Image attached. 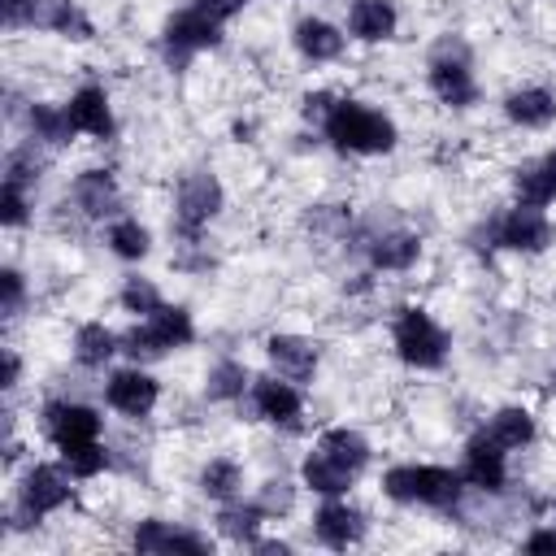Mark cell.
<instances>
[{
  "mask_svg": "<svg viewBox=\"0 0 556 556\" xmlns=\"http://www.w3.org/2000/svg\"><path fill=\"white\" fill-rule=\"evenodd\" d=\"M65 113H70V126L87 139H113V104H109V91L100 83H83L70 100H65Z\"/></svg>",
  "mask_w": 556,
  "mask_h": 556,
  "instance_id": "9a60e30c",
  "label": "cell"
},
{
  "mask_svg": "<svg viewBox=\"0 0 556 556\" xmlns=\"http://www.w3.org/2000/svg\"><path fill=\"white\" fill-rule=\"evenodd\" d=\"M552 517H556V500H552Z\"/></svg>",
  "mask_w": 556,
  "mask_h": 556,
  "instance_id": "ee69618b",
  "label": "cell"
},
{
  "mask_svg": "<svg viewBox=\"0 0 556 556\" xmlns=\"http://www.w3.org/2000/svg\"><path fill=\"white\" fill-rule=\"evenodd\" d=\"M395 26H400L395 0H352L348 9V35L361 43H382L395 35Z\"/></svg>",
  "mask_w": 556,
  "mask_h": 556,
  "instance_id": "ffe728a7",
  "label": "cell"
},
{
  "mask_svg": "<svg viewBox=\"0 0 556 556\" xmlns=\"http://www.w3.org/2000/svg\"><path fill=\"white\" fill-rule=\"evenodd\" d=\"M39 26H48L52 35H61V39H70V43H87V39L96 35V26H91V17L78 9V0H43Z\"/></svg>",
  "mask_w": 556,
  "mask_h": 556,
  "instance_id": "f1b7e54d",
  "label": "cell"
},
{
  "mask_svg": "<svg viewBox=\"0 0 556 556\" xmlns=\"http://www.w3.org/2000/svg\"><path fill=\"white\" fill-rule=\"evenodd\" d=\"M70 195H74V208L83 217H113L122 208V191H117V178L109 169H83L74 182H70Z\"/></svg>",
  "mask_w": 556,
  "mask_h": 556,
  "instance_id": "ac0fdd59",
  "label": "cell"
},
{
  "mask_svg": "<svg viewBox=\"0 0 556 556\" xmlns=\"http://www.w3.org/2000/svg\"><path fill=\"white\" fill-rule=\"evenodd\" d=\"M317 447L326 452V456H334L339 465H348L352 473H361L365 465H369V439L361 434V430H352V426H326L321 434H317Z\"/></svg>",
  "mask_w": 556,
  "mask_h": 556,
  "instance_id": "83f0119b",
  "label": "cell"
},
{
  "mask_svg": "<svg viewBox=\"0 0 556 556\" xmlns=\"http://www.w3.org/2000/svg\"><path fill=\"white\" fill-rule=\"evenodd\" d=\"M104 239H109V252L122 261H143L152 252V230L139 217H117Z\"/></svg>",
  "mask_w": 556,
  "mask_h": 556,
  "instance_id": "1f68e13d",
  "label": "cell"
},
{
  "mask_svg": "<svg viewBox=\"0 0 556 556\" xmlns=\"http://www.w3.org/2000/svg\"><path fill=\"white\" fill-rule=\"evenodd\" d=\"M426 83H430L434 100L447 104V109H469V104L478 100V83H473V74H469V56H465V48L439 43V52L430 56Z\"/></svg>",
  "mask_w": 556,
  "mask_h": 556,
  "instance_id": "ba28073f",
  "label": "cell"
},
{
  "mask_svg": "<svg viewBox=\"0 0 556 556\" xmlns=\"http://www.w3.org/2000/svg\"><path fill=\"white\" fill-rule=\"evenodd\" d=\"M334 100H339V96H330V91H308V96H304V104H300V113H304L308 122H317V126H321V122L330 117Z\"/></svg>",
  "mask_w": 556,
  "mask_h": 556,
  "instance_id": "f35d334b",
  "label": "cell"
},
{
  "mask_svg": "<svg viewBox=\"0 0 556 556\" xmlns=\"http://www.w3.org/2000/svg\"><path fill=\"white\" fill-rule=\"evenodd\" d=\"M117 304H122L130 317H148V313H156L165 300H161V291H156V282H152V278L130 274V278L122 282V291H117Z\"/></svg>",
  "mask_w": 556,
  "mask_h": 556,
  "instance_id": "e575fe53",
  "label": "cell"
},
{
  "mask_svg": "<svg viewBox=\"0 0 556 556\" xmlns=\"http://www.w3.org/2000/svg\"><path fill=\"white\" fill-rule=\"evenodd\" d=\"M43 17V0H0V22L4 30H22Z\"/></svg>",
  "mask_w": 556,
  "mask_h": 556,
  "instance_id": "8d00e7d4",
  "label": "cell"
},
{
  "mask_svg": "<svg viewBox=\"0 0 556 556\" xmlns=\"http://www.w3.org/2000/svg\"><path fill=\"white\" fill-rule=\"evenodd\" d=\"M300 482H304L313 495H326V500H334V495H348V491H352L356 473H352L348 465H339L334 456H326L321 447H313V452L300 460Z\"/></svg>",
  "mask_w": 556,
  "mask_h": 556,
  "instance_id": "7402d4cb",
  "label": "cell"
},
{
  "mask_svg": "<svg viewBox=\"0 0 556 556\" xmlns=\"http://www.w3.org/2000/svg\"><path fill=\"white\" fill-rule=\"evenodd\" d=\"M313 539L326 543V547H334V552L356 547V543L365 539V513L352 508L343 495H334V500H326V504L313 513Z\"/></svg>",
  "mask_w": 556,
  "mask_h": 556,
  "instance_id": "5bb4252c",
  "label": "cell"
},
{
  "mask_svg": "<svg viewBox=\"0 0 556 556\" xmlns=\"http://www.w3.org/2000/svg\"><path fill=\"white\" fill-rule=\"evenodd\" d=\"M39 426H43L48 443L61 452V447H74V443H91V439H100L104 417H100L91 404H78V400H48V404H43V413H39Z\"/></svg>",
  "mask_w": 556,
  "mask_h": 556,
  "instance_id": "9c48e42d",
  "label": "cell"
},
{
  "mask_svg": "<svg viewBox=\"0 0 556 556\" xmlns=\"http://www.w3.org/2000/svg\"><path fill=\"white\" fill-rule=\"evenodd\" d=\"M261 521H265V508L261 504H235V500H226V508L217 513V534L222 539H230V543H256L261 539Z\"/></svg>",
  "mask_w": 556,
  "mask_h": 556,
  "instance_id": "f546056e",
  "label": "cell"
},
{
  "mask_svg": "<svg viewBox=\"0 0 556 556\" xmlns=\"http://www.w3.org/2000/svg\"><path fill=\"white\" fill-rule=\"evenodd\" d=\"M161 400V382L139 369V365H126V369H113L109 382H104V404L130 421H143Z\"/></svg>",
  "mask_w": 556,
  "mask_h": 556,
  "instance_id": "8fae6325",
  "label": "cell"
},
{
  "mask_svg": "<svg viewBox=\"0 0 556 556\" xmlns=\"http://www.w3.org/2000/svg\"><path fill=\"white\" fill-rule=\"evenodd\" d=\"M265 356H269L274 374H282V378H291V382H313L317 361H321L317 343L304 339V334H291V330L269 334V339H265Z\"/></svg>",
  "mask_w": 556,
  "mask_h": 556,
  "instance_id": "2e32d148",
  "label": "cell"
},
{
  "mask_svg": "<svg viewBox=\"0 0 556 556\" xmlns=\"http://www.w3.org/2000/svg\"><path fill=\"white\" fill-rule=\"evenodd\" d=\"M526 552H556V526H543V530H534L526 543H521Z\"/></svg>",
  "mask_w": 556,
  "mask_h": 556,
  "instance_id": "7bdbcfd3",
  "label": "cell"
},
{
  "mask_svg": "<svg viewBox=\"0 0 556 556\" xmlns=\"http://www.w3.org/2000/svg\"><path fill=\"white\" fill-rule=\"evenodd\" d=\"M222 204H226V191H222L217 174H208V169L187 174L174 191V230L182 235V243H200V235L222 213Z\"/></svg>",
  "mask_w": 556,
  "mask_h": 556,
  "instance_id": "5b68a950",
  "label": "cell"
},
{
  "mask_svg": "<svg viewBox=\"0 0 556 556\" xmlns=\"http://www.w3.org/2000/svg\"><path fill=\"white\" fill-rule=\"evenodd\" d=\"M248 395H252V408L265 417V421H274V426H300V417H304V395H300V387L291 382V378H282V374H265V378H252V387H248Z\"/></svg>",
  "mask_w": 556,
  "mask_h": 556,
  "instance_id": "4fadbf2b",
  "label": "cell"
},
{
  "mask_svg": "<svg viewBox=\"0 0 556 556\" xmlns=\"http://www.w3.org/2000/svg\"><path fill=\"white\" fill-rule=\"evenodd\" d=\"M70 469L65 465H30L17 482V513L26 521H39V517H52L61 513L70 500H74V486H70Z\"/></svg>",
  "mask_w": 556,
  "mask_h": 556,
  "instance_id": "52a82bcc",
  "label": "cell"
},
{
  "mask_svg": "<svg viewBox=\"0 0 556 556\" xmlns=\"http://www.w3.org/2000/svg\"><path fill=\"white\" fill-rule=\"evenodd\" d=\"M513 191H517V204H539L547 208L556 200V148L547 156H539L534 165H521L513 174Z\"/></svg>",
  "mask_w": 556,
  "mask_h": 556,
  "instance_id": "484cf974",
  "label": "cell"
},
{
  "mask_svg": "<svg viewBox=\"0 0 556 556\" xmlns=\"http://www.w3.org/2000/svg\"><path fill=\"white\" fill-rule=\"evenodd\" d=\"M460 478H465L473 491H482V495H500V491H504V482H508V452H504L486 430H482V434H473V439L465 443Z\"/></svg>",
  "mask_w": 556,
  "mask_h": 556,
  "instance_id": "7c38bea8",
  "label": "cell"
},
{
  "mask_svg": "<svg viewBox=\"0 0 556 556\" xmlns=\"http://www.w3.org/2000/svg\"><path fill=\"white\" fill-rule=\"evenodd\" d=\"M486 434H491L504 452H517V447H530V443L539 439V421H534V413H530L526 404H504V408L491 413Z\"/></svg>",
  "mask_w": 556,
  "mask_h": 556,
  "instance_id": "cb8c5ba5",
  "label": "cell"
},
{
  "mask_svg": "<svg viewBox=\"0 0 556 556\" xmlns=\"http://www.w3.org/2000/svg\"><path fill=\"white\" fill-rule=\"evenodd\" d=\"M291 43H295V52H300L304 61H313V65H326V61H339V56H343V30L330 26L326 17H300V22L291 26Z\"/></svg>",
  "mask_w": 556,
  "mask_h": 556,
  "instance_id": "d6986e66",
  "label": "cell"
},
{
  "mask_svg": "<svg viewBox=\"0 0 556 556\" xmlns=\"http://www.w3.org/2000/svg\"><path fill=\"white\" fill-rule=\"evenodd\" d=\"M504 117L517 126V130H543L556 122V91L552 87H539V83H526V87H513L504 96Z\"/></svg>",
  "mask_w": 556,
  "mask_h": 556,
  "instance_id": "e0dca14e",
  "label": "cell"
},
{
  "mask_svg": "<svg viewBox=\"0 0 556 556\" xmlns=\"http://www.w3.org/2000/svg\"><path fill=\"white\" fill-rule=\"evenodd\" d=\"M421 261V239L413 230H387L369 243V265L382 274H408Z\"/></svg>",
  "mask_w": 556,
  "mask_h": 556,
  "instance_id": "603a6c76",
  "label": "cell"
},
{
  "mask_svg": "<svg viewBox=\"0 0 556 556\" xmlns=\"http://www.w3.org/2000/svg\"><path fill=\"white\" fill-rule=\"evenodd\" d=\"M552 4H556V0H552Z\"/></svg>",
  "mask_w": 556,
  "mask_h": 556,
  "instance_id": "f6af8a7d",
  "label": "cell"
},
{
  "mask_svg": "<svg viewBox=\"0 0 556 556\" xmlns=\"http://www.w3.org/2000/svg\"><path fill=\"white\" fill-rule=\"evenodd\" d=\"M0 222L4 230H17L30 222V191L17 182H0Z\"/></svg>",
  "mask_w": 556,
  "mask_h": 556,
  "instance_id": "d590c367",
  "label": "cell"
},
{
  "mask_svg": "<svg viewBox=\"0 0 556 556\" xmlns=\"http://www.w3.org/2000/svg\"><path fill=\"white\" fill-rule=\"evenodd\" d=\"M130 547H135V552H191V556H200V552H208V539H200V534H191V530H178V526H169V521L148 517V521L135 526Z\"/></svg>",
  "mask_w": 556,
  "mask_h": 556,
  "instance_id": "44dd1931",
  "label": "cell"
},
{
  "mask_svg": "<svg viewBox=\"0 0 556 556\" xmlns=\"http://www.w3.org/2000/svg\"><path fill=\"white\" fill-rule=\"evenodd\" d=\"M61 465L74 473V478H100L109 469V447L100 439L91 443H74V447H61Z\"/></svg>",
  "mask_w": 556,
  "mask_h": 556,
  "instance_id": "836d02e7",
  "label": "cell"
},
{
  "mask_svg": "<svg viewBox=\"0 0 556 556\" xmlns=\"http://www.w3.org/2000/svg\"><path fill=\"white\" fill-rule=\"evenodd\" d=\"M113 352H122V339L104 326V321H83L74 330V343H70V356L83 365V369H104L113 361Z\"/></svg>",
  "mask_w": 556,
  "mask_h": 556,
  "instance_id": "d4e9b609",
  "label": "cell"
},
{
  "mask_svg": "<svg viewBox=\"0 0 556 556\" xmlns=\"http://www.w3.org/2000/svg\"><path fill=\"white\" fill-rule=\"evenodd\" d=\"M0 361H4V378H0V387H4V391H13V387L22 382V361H17V348H4V352H0Z\"/></svg>",
  "mask_w": 556,
  "mask_h": 556,
  "instance_id": "b9f144b4",
  "label": "cell"
},
{
  "mask_svg": "<svg viewBox=\"0 0 556 556\" xmlns=\"http://www.w3.org/2000/svg\"><path fill=\"white\" fill-rule=\"evenodd\" d=\"M195 9H204L208 17H217V22H230L239 9H243V0H191Z\"/></svg>",
  "mask_w": 556,
  "mask_h": 556,
  "instance_id": "60d3db41",
  "label": "cell"
},
{
  "mask_svg": "<svg viewBox=\"0 0 556 556\" xmlns=\"http://www.w3.org/2000/svg\"><path fill=\"white\" fill-rule=\"evenodd\" d=\"M26 130L35 143H48V148H65L74 143V126H70V113L65 104H43V100H30L26 104Z\"/></svg>",
  "mask_w": 556,
  "mask_h": 556,
  "instance_id": "4316f807",
  "label": "cell"
},
{
  "mask_svg": "<svg viewBox=\"0 0 556 556\" xmlns=\"http://www.w3.org/2000/svg\"><path fill=\"white\" fill-rule=\"evenodd\" d=\"M195 482H200V491H204L208 500H222V504H226V500H235L239 486H243V465L230 460V456H208Z\"/></svg>",
  "mask_w": 556,
  "mask_h": 556,
  "instance_id": "4dcf8cb0",
  "label": "cell"
},
{
  "mask_svg": "<svg viewBox=\"0 0 556 556\" xmlns=\"http://www.w3.org/2000/svg\"><path fill=\"white\" fill-rule=\"evenodd\" d=\"M552 239H556V226H552V217H547L539 204H513V208L495 222V243L508 248V252H521V256L547 252Z\"/></svg>",
  "mask_w": 556,
  "mask_h": 556,
  "instance_id": "30bf717a",
  "label": "cell"
},
{
  "mask_svg": "<svg viewBox=\"0 0 556 556\" xmlns=\"http://www.w3.org/2000/svg\"><path fill=\"white\" fill-rule=\"evenodd\" d=\"M256 504L265 508V517H269V513H287V508H291V486H287V482H265V491H261Z\"/></svg>",
  "mask_w": 556,
  "mask_h": 556,
  "instance_id": "ab89813d",
  "label": "cell"
},
{
  "mask_svg": "<svg viewBox=\"0 0 556 556\" xmlns=\"http://www.w3.org/2000/svg\"><path fill=\"white\" fill-rule=\"evenodd\" d=\"M222 26H226V22L208 17V13H204V9H195V4L178 9V13L165 22V30H161L165 61H169V65H187L195 52L217 48V43H222Z\"/></svg>",
  "mask_w": 556,
  "mask_h": 556,
  "instance_id": "8992f818",
  "label": "cell"
},
{
  "mask_svg": "<svg viewBox=\"0 0 556 556\" xmlns=\"http://www.w3.org/2000/svg\"><path fill=\"white\" fill-rule=\"evenodd\" d=\"M195 339V321L182 304H161L156 313L139 317V326H130L122 334V352H130L135 361H156L169 356L178 348H187Z\"/></svg>",
  "mask_w": 556,
  "mask_h": 556,
  "instance_id": "277c9868",
  "label": "cell"
},
{
  "mask_svg": "<svg viewBox=\"0 0 556 556\" xmlns=\"http://www.w3.org/2000/svg\"><path fill=\"white\" fill-rule=\"evenodd\" d=\"M0 287H4V317L13 321V317L22 313V300H26V278H22L13 265H4V274H0Z\"/></svg>",
  "mask_w": 556,
  "mask_h": 556,
  "instance_id": "74e56055",
  "label": "cell"
},
{
  "mask_svg": "<svg viewBox=\"0 0 556 556\" xmlns=\"http://www.w3.org/2000/svg\"><path fill=\"white\" fill-rule=\"evenodd\" d=\"M330 148L348 152V156H382L400 143V130L395 122L382 113V109H369L365 100H352V96H339L330 117L321 122Z\"/></svg>",
  "mask_w": 556,
  "mask_h": 556,
  "instance_id": "6da1fadb",
  "label": "cell"
},
{
  "mask_svg": "<svg viewBox=\"0 0 556 556\" xmlns=\"http://www.w3.org/2000/svg\"><path fill=\"white\" fill-rule=\"evenodd\" d=\"M391 348H395V356H400L408 369L430 374V369H443V365H447L452 339H447V330H443L421 304H404V308H395V317H391Z\"/></svg>",
  "mask_w": 556,
  "mask_h": 556,
  "instance_id": "7a4b0ae2",
  "label": "cell"
},
{
  "mask_svg": "<svg viewBox=\"0 0 556 556\" xmlns=\"http://www.w3.org/2000/svg\"><path fill=\"white\" fill-rule=\"evenodd\" d=\"M460 473L447 465H391L382 473V495L413 508H452L460 500Z\"/></svg>",
  "mask_w": 556,
  "mask_h": 556,
  "instance_id": "3957f363",
  "label": "cell"
},
{
  "mask_svg": "<svg viewBox=\"0 0 556 556\" xmlns=\"http://www.w3.org/2000/svg\"><path fill=\"white\" fill-rule=\"evenodd\" d=\"M248 387H252V378H248L243 361H217V365H208V374H204V395L217 400V404L243 400Z\"/></svg>",
  "mask_w": 556,
  "mask_h": 556,
  "instance_id": "d6a6232c",
  "label": "cell"
}]
</instances>
